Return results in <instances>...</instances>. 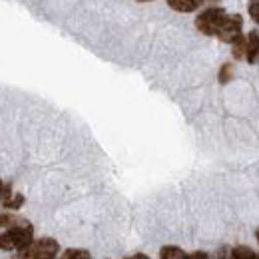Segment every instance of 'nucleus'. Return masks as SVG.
I'll return each instance as SVG.
<instances>
[{"label": "nucleus", "instance_id": "1", "mask_svg": "<svg viewBox=\"0 0 259 259\" xmlns=\"http://www.w3.org/2000/svg\"><path fill=\"white\" fill-rule=\"evenodd\" d=\"M0 226H2V233H0L2 251H18L26 247L30 241H34V227L24 218L2 213Z\"/></svg>", "mask_w": 259, "mask_h": 259}, {"label": "nucleus", "instance_id": "2", "mask_svg": "<svg viewBox=\"0 0 259 259\" xmlns=\"http://www.w3.org/2000/svg\"><path fill=\"white\" fill-rule=\"evenodd\" d=\"M60 251V245L52 237L34 239L26 247L16 251V259H56Z\"/></svg>", "mask_w": 259, "mask_h": 259}, {"label": "nucleus", "instance_id": "3", "mask_svg": "<svg viewBox=\"0 0 259 259\" xmlns=\"http://www.w3.org/2000/svg\"><path fill=\"white\" fill-rule=\"evenodd\" d=\"M226 18L227 12L224 8H207L195 18V26L205 36H218V30H220V26L224 24Z\"/></svg>", "mask_w": 259, "mask_h": 259}, {"label": "nucleus", "instance_id": "4", "mask_svg": "<svg viewBox=\"0 0 259 259\" xmlns=\"http://www.w3.org/2000/svg\"><path fill=\"white\" fill-rule=\"evenodd\" d=\"M241 28H243V22H241V16L239 14H227V18L224 20V24L220 26L218 30V38L222 42H227V44H233L239 36H241Z\"/></svg>", "mask_w": 259, "mask_h": 259}, {"label": "nucleus", "instance_id": "5", "mask_svg": "<svg viewBox=\"0 0 259 259\" xmlns=\"http://www.w3.org/2000/svg\"><path fill=\"white\" fill-rule=\"evenodd\" d=\"M245 60L249 64H257L259 62V32L247 34V52H245Z\"/></svg>", "mask_w": 259, "mask_h": 259}, {"label": "nucleus", "instance_id": "6", "mask_svg": "<svg viewBox=\"0 0 259 259\" xmlns=\"http://www.w3.org/2000/svg\"><path fill=\"white\" fill-rule=\"evenodd\" d=\"M203 0H167V6L176 12H194L201 6Z\"/></svg>", "mask_w": 259, "mask_h": 259}, {"label": "nucleus", "instance_id": "7", "mask_svg": "<svg viewBox=\"0 0 259 259\" xmlns=\"http://www.w3.org/2000/svg\"><path fill=\"white\" fill-rule=\"evenodd\" d=\"M245 52H247V36H239L233 44H231V54L235 60H245Z\"/></svg>", "mask_w": 259, "mask_h": 259}, {"label": "nucleus", "instance_id": "8", "mask_svg": "<svg viewBox=\"0 0 259 259\" xmlns=\"http://www.w3.org/2000/svg\"><path fill=\"white\" fill-rule=\"evenodd\" d=\"M160 259H186V251L178 245H163L160 249Z\"/></svg>", "mask_w": 259, "mask_h": 259}, {"label": "nucleus", "instance_id": "9", "mask_svg": "<svg viewBox=\"0 0 259 259\" xmlns=\"http://www.w3.org/2000/svg\"><path fill=\"white\" fill-rule=\"evenodd\" d=\"M229 259H255V251L247 245H237L229 249Z\"/></svg>", "mask_w": 259, "mask_h": 259}, {"label": "nucleus", "instance_id": "10", "mask_svg": "<svg viewBox=\"0 0 259 259\" xmlns=\"http://www.w3.org/2000/svg\"><path fill=\"white\" fill-rule=\"evenodd\" d=\"M60 259H92L86 249H66Z\"/></svg>", "mask_w": 259, "mask_h": 259}, {"label": "nucleus", "instance_id": "11", "mask_svg": "<svg viewBox=\"0 0 259 259\" xmlns=\"http://www.w3.org/2000/svg\"><path fill=\"white\" fill-rule=\"evenodd\" d=\"M231 78H233V66L226 62V64L222 66V70H220V84H227Z\"/></svg>", "mask_w": 259, "mask_h": 259}, {"label": "nucleus", "instance_id": "12", "mask_svg": "<svg viewBox=\"0 0 259 259\" xmlns=\"http://www.w3.org/2000/svg\"><path fill=\"white\" fill-rule=\"evenodd\" d=\"M12 188H10V184H4L2 186V207L4 209H8V205H10V201H12Z\"/></svg>", "mask_w": 259, "mask_h": 259}, {"label": "nucleus", "instance_id": "13", "mask_svg": "<svg viewBox=\"0 0 259 259\" xmlns=\"http://www.w3.org/2000/svg\"><path fill=\"white\" fill-rule=\"evenodd\" d=\"M249 16L259 24V0H249Z\"/></svg>", "mask_w": 259, "mask_h": 259}, {"label": "nucleus", "instance_id": "14", "mask_svg": "<svg viewBox=\"0 0 259 259\" xmlns=\"http://www.w3.org/2000/svg\"><path fill=\"white\" fill-rule=\"evenodd\" d=\"M22 203H24V195L16 194L14 197H12V201H10L8 209H20V207H22Z\"/></svg>", "mask_w": 259, "mask_h": 259}, {"label": "nucleus", "instance_id": "15", "mask_svg": "<svg viewBox=\"0 0 259 259\" xmlns=\"http://www.w3.org/2000/svg\"><path fill=\"white\" fill-rule=\"evenodd\" d=\"M186 259H209V255H207V253H203V251H194V253L186 255Z\"/></svg>", "mask_w": 259, "mask_h": 259}, {"label": "nucleus", "instance_id": "16", "mask_svg": "<svg viewBox=\"0 0 259 259\" xmlns=\"http://www.w3.org/2000/svg\"><path fill=\"white\" fill-rule=\"evenodd\" d=\"M215 259H229V251H227V249H220V251L215 253Z\"/></svg>", "mask_w": 259, "mask_h": 259}, {"label": "nucleus", "instance_id": "17", "mask_svg": "<svg viewBox=\"0 0 259 259\" xmlns=\"http://www.w3.org/2000/svg\"><path fill=\"white\" fill-rule=\"evenodd\" d=\"M134 259H150V257H148V255H144V253H136Z\"/></svg>", "mask_w": 259, "mask_h": 259}, {"label": "nucleus", "instance_id": "18", "mask_svg": "<svg viewBox=\"0 0 259 259\" xmlns=\"http://www.w3.org/2000/svg\"><path fill=\"white\" fill-rule=\"evenodd\" d=\"M255 239H257V243H259V229L255 231Z\"/></svg>", "mask_w": 259, "mask_h": 259}, {"label": "nucleus", "instance_id": "19", "mask_svg": "<svg viewBox=\"0 0 259 259\" xmlns=\"http://www.w3.org/2000/svg\"><path fill=\"white\" fill-rule=\"evenodd\" d=\"M255 259H259V253H255Z\"/></svg>", "mask_w": 259, "mask_h": 259}, {"label": "nucleus", "instance_id": "20", "mask_svg": "<svg viewBox=\"0 0 259 259\" xmlns=\"http://www.w3.org/2000/svg\"><path fill=\"white\" fill-rule=\"evenodd\" d=\"M140 2H148V0H140Z\"/></svg>", "mask_w": 259, "mask_h": 259}, {"label": "nucleus", "instance_id": "21", "mask_svg": "<svg viewBox=\"0 0 259 259\" xmlns=\"http://www.w3.org/2000/svg\"><path fill=\"white\" fill-rule=\"evenodd\" d=\"M211 2H218V0H211Z\"/></svg>", "mask_w": 259, "mask_h": 259}, {"label": "nucleus", "instance_id": "22", "mask_svg": "<svg viewBox=\"0 0 259 259\" xmlns=\"http://www.w3.org/2000/svg\"><path fill=\"white\" fill-rule=\"evenodd\" d=\"M126 259H134V257H126Z\"/></svg>", "mask_w": 259, "mask_h": 259}]
</instances>
